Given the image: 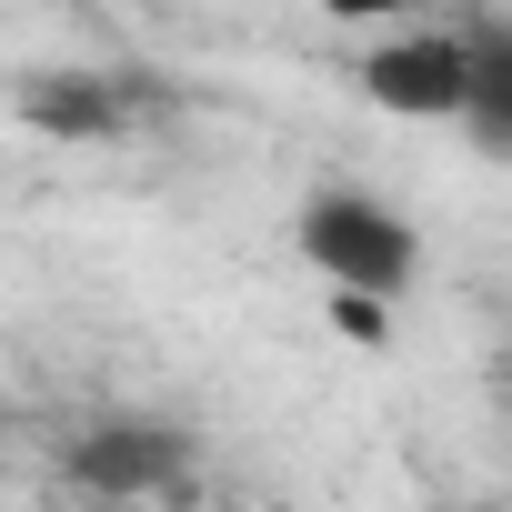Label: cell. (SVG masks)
I'll list each match as a JSON object with an SVG mask.
<instances>
[{
	"label": "cell",
	"instance_id": "obj_5",
	"mask_svg": "<svg viewBox=\"0 0 512 512\" xmlns=\"http://www.w3.org/2000/svg\"><path fill=\"white\" fill-rule=\"evenodd\" d=\"M322 11H332V21H362V31H372V21H402V0H322Z\"/></svg>",
	"mask_w": 512,
	"mask_h": 512
},
{
	"label": "cell",
	"instance_id": "obj_1",
	"mask_svg": "<svg viewBox=\"0 0 512 512\" xmlns=\"http://www.w3.org/2000/svg\"><path fill=\"white\" fill-rule=\"evenodd\" d=\"M292 241H302V262H312L332 292L382 302V312L422 282V231H412L382 191H312L302 221H292Z\"/></svg>",
	"mask_w": 512,
	"mask_h": 512
},
{
	"label": "cell",
	"instance_id": "obj_3",
	"mask_svg": "<svg viewBox=\"0 0 512 512\" xmlns=\"http://www.w3.org/2000/svg\"><path fill=\"white\" fill-rule=\"evenodd\" d=\"M181 472V432L161 422H91L71 432V482L81 492H161Z\"/></svg>",
	"mask_w": 512,
	"mask_h": 512
},
{
	"label": "cell",
	"instance_id": "obj_4",
	"mask_svg": "<svg viewBox=\"0 0 512 512\" xmlns=\"http://www.w3.org/2000/svg\"><path fill=\"white\" fill-rule=\"evenodd\" d=\"M472 151L512 161V21H482L472 31V111H462Z\"/></svg>",
	"mask_w": 512,
	"mask_h": 512
},
{
	"label": "cell",
	"instance_id": "obj_2",
	"mask_svg": "<svg viewBox=\"0 0 512 512\" xmlns=\"http://www.w3.org/2000/svg\"><path fill=\"white\" fill-rule=\"evenodd\" d=\"M362 101L402 121H462L472 111V31H392L362 51Z\"/></svg>",
	"mask_w": 512,
	"mask_h": 512
}]
</instances>
